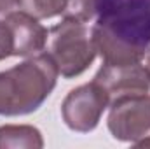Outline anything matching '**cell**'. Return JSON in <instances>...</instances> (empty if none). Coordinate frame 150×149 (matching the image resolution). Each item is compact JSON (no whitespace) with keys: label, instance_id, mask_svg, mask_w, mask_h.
<instances>
[{"label":"cell","instance_id":"6da1fadb","mask_svg":"<svg viewBox=\"0 0 150 149\" xmlns=\"http://www.w3.org/2000/svg\"><path fill=\"white\" fill-rule=\"evenodd\" d=\"M91 28L103 63H136L150 49V0H94Z\"/></svg>","mask_w":150,"mask_h":149},{"label":"cell","instance_id":"7a4b0ae2","mask_svg":"<svg viewBox=\"0 0 150 149\" xmlns=\"http://www.w3.org/2000/svg\"><path fill=\"white\" fill-rule=\"evenodd\" d=\"M58 75L49 53L28 56L23 63L0 72V116L35 112L52 93Z\"/></svg>","mask_w":150,"mask_h":149},{"label":"cell","instance_id":"3957f363","mask_svg":"<svg viewBox=\"0 0 150 149\" xmlns=\"http://www.w3.org/2000/svg\"><path fill=\"white\" fill-rule=\"evenodd\" d=\"M96 54L98 51L94 40L86 23L63 19L51 28L49 56L63 77L72 79L86 72L94 62Z\"/></svg>","mask_w":150,"mask_h":149},{"label":"cell","instance_id":"277c9868","mask_svg":"<svg viewBox=\"0 0 150 149\" xmlns=\"http://www.w3.org/2000/svg\"><path fill=\"white\" fill-rule=\"evenodd\" d=\"M107 107H110L107 93L94 81H91L74 88L65 97L61 104V116L70 130L87 133L98 126Z\"/></svg>","mask_w":150,"mask_h":149},{"label":"cell","instance_id":"5b68a950","mask_svg":"<svg viewBox=\"0 0 150 149\" xmlns=\"http://www.w3.org/2000/svg\"><path fill=\"white\" fill-rule=\"evenodd\" d=\"M107 125L113 139L131 142L133 146L150 139V95L127 97L113 102Z\"/></svg>","mask_w":150,"mask_h":149},{"label":"cell","instance_id":"8992f818","mask_svg":"<svg viewBox=\"0 0 150 149\" xmlns=\"http://www.w3.org/2000/svg\"><path fill=\"white\" fill-rule=\"evenodd\" d=\"M108 97L110 105L127 97L147 95L150 91V75L142 62L136 63H103L93 79Z\"/></svg>","mask_w":150,"mask_h":149},{"label":"cell","instance_id":"52a82bcc","mask_svg":"<svg viewBox=\"0 0 150 149\" xmlns=\"http://www.w3.org/2000/svg\"><path fill=\"white\" fill-rule=\"evenodd\" d=\"M5 21L11 27L14 39V56H33L44 51L47 44V30L38 23L33 16L16 11L5 14Z\"/></svg>","mask_w":150,"mask_h":149},{"label":"cell","instance_id":"ba28073f","mask_svg":"<svg viewBox=\"0 0 150 149\" xmlns=\"http://www.w3.org/2000/svg\"><path fill=\"white\" fill-rule=\"evenodd\" d=\"M25 148L42 149L44 139L40 130L30 125H2L0 126V149Z\"/></svg>","mask_w":150,"mask_h":149},{"label":"cell","instance_id":"9c48e42d","mask_svg":"<svg viewBox=\"0 0 150 149\" xmlns=\"http://www.w3.org/2000/svg\"><path fill=\"white\" fill-rule=\"evenodd\" d=\"M16 7L33 16L35 19H47L54 16H63L67 9V0H18Z\"/></svg>","mask_w":150,"mask_h":149},{"label":"cell","instance_id":"30bf717a","mask_svg":"<svg viewBox=\"0 0 150 149\" xmlns=\"http://www.w3.org/2000/svg\"><path fill=\"white\" fill-rule=\"evenodd\" d=\"M94 18V0H67L63 19L87 23Z\"/></svg>","mask_w":150,"mask_h":149},{"label":"cell","instance_id":"8fae6325","mask_svg":"<svg viewBox=\"0 0 150 149\" xmlns=\"http://www.w3.org/2000/svg\"><path fill=\"white\" fill-rule=\"evenodd\" d=\"M14 56V39L11 27L5 19H0V62Z\"/></svg>","mask_w":150,"mask_h":149},{"label":"cell","instance_id":"7c38bea8","mask_svg":"<svg viewBox=\"0 0 150 149\" xmlns=\"http://www.w3.org/2000/svg\"><path fill=\"white\" fill-rule=\"evenodd\" d=\"M18 5V0H0V14H9Z\"/></svg>","mask_w":150,"mask_h":149},{"label":"cell","instance_id":"4fadbf2b","mask_svg":"<svg viewBox=\"0 0 150 149\" xmlns=\"http://www.w3.org/2000/svg\"><path fill=\"white\" fill-rule=\"evenodd\" d=\"M147 56H145V67H147V70H149V75H150V49L145 53Z\"/></svg>","mask_w":150,"mask_h":149}]
</instances>
